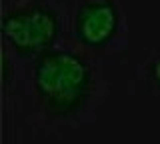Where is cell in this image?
<instances>
[{"label": "cell", "instance_id": "6da1fadb", "mask_svg": "<svg viewBox=\"0 0 160 144\" xmlns=\"http://www.w3.org/2000/svg\"><path fill=\"white\" fill-rule=\"evenodd\" d=\"M22 66L28 72L24 94L30 112L44 126H78L94 114L104 86L88 54L72 44H60Z\"/></svg>", "mask_w": 160, "mask_h": 144}, {"label": "cell", "instance_id": "7a4b0ae2", "mask_svg": "<svg viewBox=\"0 0 160 144\" xmlns=\"http://www.w3.org/2000/svg\"><path fill=\"white\" fill-rule=\"evenodd\" d=\"M66 26L64 12L50 0H4V48L22 64H30L44 52L60 46Z\"/></svg>", "mask_w": 160, "mask_h": 144}, {"label": "cell", "instance_id": "3957f363", "mask_svg": "<svg viewBox=\"0 0 160 144\" xmlns=\"http://www.w3.org/2000/svg\"><path fill=\"white\" fill-rule=\"evenodd\" d=\"M68 44L90 58L120 56L128 48L126 14L118 0H80L68 20Z\"/></svg>", "mask_w": 160, "mask_h": 144}, {"label": "cell", "instance_id": "277c9868", "mask_svg": "<svg viewBox=\"0 0 160 144\" xmlns=\"http://www.w3.org/2000/svg\"><path fill=\"white\" fill-rule=\"evenodd\" d=\"M132 80L142 94L160 104V40H156L152 48H148L142 60L134 66Z\"/></svg>", "mask_w": 160, "mask_h": 144}]
</instances>
